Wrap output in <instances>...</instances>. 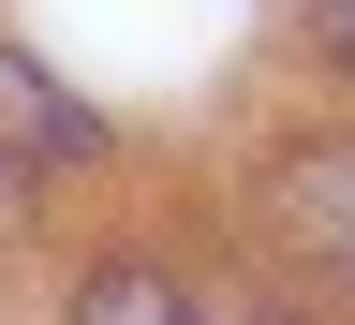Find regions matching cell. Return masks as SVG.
<instances>
[{"label": "cell", "instance_id": "cell-4", "mask_svg": "<svg viewBox=\"0 0 355 325\" xmlns=\"http://www.w3.org/2000/svg\"><path fill=\"white\" fill-rule=\"evenodd\" d=\"M326 60H340V74H355V0H326Z\"/></svg>", "mask_w": 355, "mask_h": 325}, {"label": "cell", "instance_id": "cell-2", "mask_svg": "<svg viewBox=\"0 0 355 325\" xmlns=\"http://www.w3.org/2000/svg\"><path fill=\"white\" fill-rule=\"evenodd\" d=\"M44 163H89V104L44 60H15V44H0V193H15V177H44Z\"/></svg>", "mask_w": 355, "mask_h": 325}, {"label": "cell", "instance_id": "cell-3", "mask_svg": "<svg viewBox=\"0 0 355 325\" xmlns=\"http://www.w3.org/2000/svg\"><path fill=\"white\" fill-rule=\"evenodd\" d=\"M74 325H207V310H193V281H163V266H89Z\"/></svg>", "mask_w": 355, "mask_h": 325}, {"label": "cell", "instance_id": "cell-1", "mask_svg": "<svg viewBox=\"0 0 355 325\" xmlns=\"http://www.w3.org/2000/svg\"><path fill=\"white\" fill-rule=\"evenodd\" d=\"M252 237L282 252L311 296H340V310H355V148H340V133L266 148V177H252Z\"/></svg>", "mask_w": 355, "mask_h": 325}, {"label": "cell", "instance_id": "cell-5", "mask_svg": "<svg viewBox=\"0 0 355 325\" xmlns=\"http://www.w3.org/2000/svg\"><path fill=\"white\" fill-rule=\"evenodd\" d=\"M266 325H296V310H266Z\"/></svg>", "mask_w": 355, "mask_h": 325}]
</instances>
